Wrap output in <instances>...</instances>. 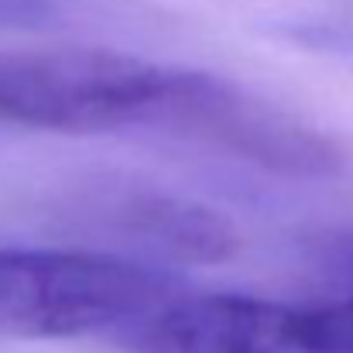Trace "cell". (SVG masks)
<instances>
[{
	"mask_svg": "<svg viewBox=\"0 0 353 353\" xmlns=\"http://www.w3.org/2000/svg\"><path fill=\"white\" fill-rule=\"evenodd\" d=\"M62 220L100 236L120 257L165 264H216L236 250V230L216 210L137 179H90L65 203Z\"/></svg>",
	"mask_w": 353,
	"mask_h": 353,
	"instance_id": "3",
	"label": "cell"
},
{
	"mask_svg": "<svg viewBox=\"0 0 353 353\" xmlns=\"http://www.w3.org/2000/svg\"><path fill=\"white\" fill-rule=\"evenodd\" d=\"M302 38L319 45V48H330V52H340V55H353V10L333 17V21L309 24L302 31Z\"/></svg>",
	"mask_w": 353,
	"mask_h": 353,
	"instance_id": "7",
	"label": "cell"
},
{
	"mask_svg": "<svg viewBox=\"0 0 353 353\" xmlns=\"http://www.w3.org/2000/svg\"><path fill=\"white\" fill-rule=\"evenodd\" d=\"M223 90V76L100 48L0 55V123L31 130L206 141Z\"/></svg>",
	"mask_w": 353,
	"mask_h": 353,
	"instance_id": "1",
	"label": "cell"
},
{
	"mask_svg": "<svg viewBox=\"0 0 353 353\" xmlns=\"http://www.w3.org/2000/svg\"><path fill=\"white\" fill-rule=\"evenodd\" d=\"M179 292L161 264L107 250L0 247V336H123Z\"/></svg>",
	"mask_w": 353,
	"mask_h": 353,
	"instance_id": "2",
	"label": "cell"
},
{
	"mask_svg": "<svg viewBox=\"0 0 353 353\" xmlns=\"http://www.w3.org/2000/svg\"><path fill=\"white\" fill-rule=\"evenodd\" d=\"M302 305L254 295H172L120 340L130 353H302Z\"/></svg>",
	"mask_w": 353,
	"mask_h": 353,
	"instance_id": "4",
	"label": "cell"
},
{
	"mask_svg": "<svg viewBox=\"0 0 353 353\" xmlns=\"http://www.w3.org/2000/svg\"><path fill=\"white\" fill-rule=\"evenodd\" d=\"M65 0H0V28L45 24L62 14Z\"/></svg>",
	"mask_w": 353,
	"mask_h": 353,
	"instance_id": "6",
	"label": "cell"
},
{
	"mask_svg": "<svg viewBox=\"0 0 353 353\" xmlns=\"http://www.w3.org/2000/svg\"><path fill=\"white\" fill-rule=\"evenodd\" d=\"M302 264L323 285L326 299L353 302V223L326 227L319 234L305 236Z\"/></svg>",
	"mask_w": 353,
	"mask_h": 353,
	"instance_id": "5",
	"label": "cell"
}]
</instances>
